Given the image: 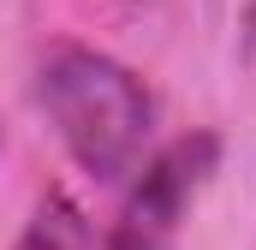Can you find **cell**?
<instances>
[{
  "label": "cell",
  "instance_id": "cell-2",
  "mask_svg": "<svg viewBox=\"0 0 256 250\" xmlns=\"http://www.w3.org/2000/svg\"><path fill=\"white\" fill-rule=\"evenodd\" d=\"M214 131H191L179 143H167L143 173L137 190L126 196L120 220H114V238L108 250H179V226H185V208L202 190V179L214 173Z\"/></svg>",
  "mask_w": 256,
  "mask_h": 250
},
{
  "label": "cell",
  "instance_id": "cell-1",
  "mask_svg": "<svg viewBox=\"0 0 256 250\" xmlns=\"http://www.w3.org/2000/svg\"><path fill=\"white\" fill-rule=\"evenodd\" d=\"M36 90H42V108L60 131V143L90 179L114 185L137 173L155 102L131 66H120L114 54H96V48H54Z\"/></svg>",
  "mask_w": 256,
  "mask_h": 250
},
{
  "label": "cell",
  "instance_id": "cell-3",
  "mask_svg": "<svg viewBox=\"0 0 256 250\" xmlns=\"http://www.w3.org/2000/svg\"><path fill=\"white\" fill-rule=\"evenodd\" d=\"M12 250H96V232H90V214L66 196V190H48L24 226V238Z\"/></svg>",
  "mask_w": 256,
  "mask_h": 250
}]
</instances>
